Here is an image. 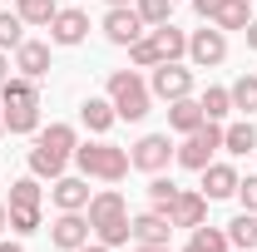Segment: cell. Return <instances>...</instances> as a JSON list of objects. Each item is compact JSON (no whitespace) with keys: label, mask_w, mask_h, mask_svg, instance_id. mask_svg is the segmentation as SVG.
Here are the masks:
<instances>
[{"label":"cell","mask_w":257,"mask_h":252,"mask_svg":"<svg viewBox=\"0 0 257 252\" xmlns=\"http://www.w3.org/2000/svg\"><path fill=\"white\" fill-rule=\"evenodd\" d=\"M84 218H89V227H94V237L104 242V247H124L128 237V203L119 188H104L89 198V208H84Z\"/></svg>","instance_id":"obj_1"},{"label":"cell","mask_w":257,"mask_h":252,"mask_svg":"<svg viewBox=\"0 0 257 252\" xmlns=\"http://www.w3.org/2000/svg\"><path fill=\"white\" fill-rule=\"evenodd\" d=\"M40 79H5L0 84V109H5V134H35L40 129Z\"/></svg>","instance_id":"obj_2"},{"label":"cell","mask_w":257,"mask_h":252,"mask_svg":"<svg viewBox=\"0 0 257 252\" xmlns=\"http://www.w3.org/2000/svg\"><path fill=\"white\" fill-rule=\"evenodd\" d=\"M188 55V35L178 30L173 20L168 25H154L149 35H139L134 45H128V60L139 64V69H154V64H168V60H183Z\"/></svg>","instance_id":"obj_3"},{"label":"cell","mask_w":257,"mask_h":252,"mask_svg":"<svg viewBox=\"0 0 257 252\" xmlns=\"http://www.w3.org/2000/svg\"><path fill=\"white\" fill-rule=\"evenodd\" d=\"M74 168L84 178H99V183H119L134 163H128V149L109 144V139H94V144H79L74 149Z\"/></svg>","instance_id":"obj_4"},{"label":"cell","mask_w":257,"mask_h":252,"mask_svg":"<svg viewBox=\"0 0 257 252\" xmlns=\"http://www.w3.org/2000/svg\"><path fill=\"white\" fill-rule=\"evenodd\" d=\"M109 104H114V114H119V119L139 124V119L154 109L149 79H144L139 69H114V74H109Z\"/></svg>","instance_id":"obj_5"},{"label":"cell","mask_w":257,"mask_h":252,"mask_svg":"<svg viewBox=\"0 0 257 252\" xmlns=\"http://www.w3.org/2000/svg\"><path fill=\"white\" fill-rule=\"evenodd\" d=\"M218 149H223V124H218V119H203L193 134H183V144L173 149V158H178L183 168H193V173H203Z\"/></svg>","instance_id":"obj_6"},{"label":"cell","mask_w":257,"mask_h":252,"mask_svg":"<svg viewBox=\"0 0 257 252\" xmlns=\"http://www.w3.org/2000/svg\"><path fill=\"white\" fill-rule=\"evenodd\" d=\"M149 94L154 99H183L193 94V69L188 64H178V60H168V64H154V74H149Z\"/></svg>","instance_id":"obj_7"},{"label":"cell","mask_w":257,"mask_h":252,"mask_svg":"<svg viewBox=\"0 0 257 252\" xmlns=\"http://www.w3.org/2000/svg\"><path fill=\"white\" fill-rule=\"evenodd\" d=\"M188 60L198 64V69H213V64L227 60V35L218 30V25H208V30H193L188 35Z\"/></svg>","instance_id":"obj_8"},{"label":"cell","mask_w":257,"mask_h":252,"mask_svg":"<svg viewBox=\"0 0 257 252\" xmlns=\"http://www.w3.org/2000/svg\"><path fill=\"white\" fill-rule=\"evenodd\" d=\"M168 158H173L168 134H144V139L128 149V163H134V168H144V173H163V168H168Z\"/></svg>","instance_id":"obj_9"},{"label":"cell","mask_w":257,"mask_h":252,"mask_svg":"<svg viewBox=\"0 0 257 252\" xmlns=\"http://www.w3.org/2000/svg\"><path fill=\"white\" fill-rule=\"evenodd\" d=\"M50 198H55L60 213H84L94 193H89V178H84V173H60L55 188H50Z\"/></svg>","instance_id":"obj_10"},{"label":"cell","mask_w":257,"mask_h":252,"mask_svg":"<svg viewBox=\"0 0 257 252\" xmlns=\"http://www.w3.org/2000/svg\"><path fill=\"white\" fill-rule=\"evenodd\" d=\"M144 30H149V25L139 20L134 5H109V15H104V35H109V45H124V50H128Z\"/></svg>","instance_id":"obj_11"},{"label":"cell","mask_w":257,"mask_h":252,"mask_svg":"<svg viewBox=\"0 0 257 252\" xmlns=\"http://www.w3.org/2000/svg\"><path fill=\"white\" fill-rule=\"evenodd\" d=\"M89 232H94V227H89L84 213H60V218L50 222V242H55L60 252H79L84 242H89Z\"/></svg>","instance_id":"obj_12"},{"label":"cell","mask_w":257,"mask_h":252,"mask_svg":"<svg viewBox=\"0 0 257 252\" xmlns=\"http://www.w3.org/2000/svg\"><path fill=\"white\" fill-rule=\"evenodd\" d=\"M128 232H134V242H144V247H168V237H173V222L168 213H139V218H128Z\"/></svg>","instance_id":"obj_13"},{"label":"cell","mask_w":257,"mask_h":252,"mask_svg":"<svg viewBox=\"0 0 257 252\" xmlns=\"http://www.w3.org/2000/svg\"><path fill=\"white\" fill-rule=\"evenodd\" d=\"M45 30H50V45H84L89 15H84V10H55V20H50Z\"/></svg>","instance_id":"obj_14"},{"label":"cell","mask_w":257,"mask_h":252,"mask_svg":"<svg viewBox=\"0 0 257 252\" xmlns=\"http://www.w3.org/2000/svg\"><path fill=\"white\" fill-rule=\"evenodd\" d=\"M203 218H208V198L193 188H178V198L168 203V222L173 227H198Z\"/></svg>","instance_id":"obj_15"},{"label":"cell","mask_w":257,"mask_h":252,"mask_svg":"<svg viewBox=\"0 0 257 252\" xmlns=\"http://www.w3.org/2000/svg\"><path fill=\"white\" fill-rule=\"evenodd\" d=\"M15 69H20L25 79H45V74H50V45H45V40H20Z\"/></svg>","instance_id":"obj_16"},{"label":"cell","mask_w":257,"mask_h":252,"mask_svg":"<svg viewBox=\"0 0 257 252\" xmlns=\"http://www.w3.org/2000/svg\"><path fill=\"white\" fill-rule=\"evenodd\" d=\"M237 193V168L232 163H208L203 168V198L218 203V198H232Z\"/></svg>","instance_id":"obj_17"},{"label":"cell","mask_w":257,"mask_h":252,"mask_svg":"<svg viewBox=\"0 0 257 252\" xmlns=\"http://www.w3.org/2000/svg\"><path fill=\"white\" fill-rule=\"evenodd\" d=\"M35 144L69 163V158H74V149H79V134H74V124H50V129H40V139H35Z\"/></svg>","instance_id":"obj_18"},{"label":"cell","mask_w":257,"mask_h":252,"mask_svg":"<svg viewBox=\"0 0 257 252\" xmlns=\"http://www.w3.org/2000/svg\"><path fill=\"white\" fill-rule=\"evenodd\" d=\"M79 119H84V129H89V134H109V129L119 124L114 104H109V99H94V94L79 104Z\"/></svg>","instance_id":"obj_19"},{"label":"cell","mask_w":257,"mask_h":252,"mask_svg":"<svg viewBox=\"0 0 257 252\" xmlns=\"http://www.w3.org/2000/svg\"><path fill=\"white\" fill-rule=\"evenodd\" d=\"M198 124H203V104H198L193 94H183V99L168 104V129H173V134H193Z\"/></svg>","instance_id":"obj_20"},{"label":"cell","mask_w":257,"mask_h":252,"mask_svg":"<svg viewBox=\"0 0 257 252\" xmlns=\"http://www.w3.org/2000/svg\"><path fill=\"white\" fill-rule=\"evenodd\" d=\"M247 20H252V0H223L218 10H213V25L218 30H247Z\"/></svg>","instance_id":"obj_21"},{"label":"cell","mask_w":257,"mask_h":252,"mask_svg":"<svg viewBox=\"0 0 257 252\" xmlns=\"http://www.w3.org/2000/svg\"><path fill=\"white\" fill-rule=\"evenodd\" d=\"M227 247H232V242H227V227H208V222H198L183 252H227Z\"/></svg>","instance_id":"obj_22"},{"label":"cell","mask_w":257,"mask_h":252,"mask_svg":"<svg viewBox=\"0 0 257 252\" xmlns=\"http://www.w3.org/2000/svg\"><path fill=\"white\" fill-rule=\"evenodd\" d=\"M223 149H227V154H252V149H257V124H252V119L227 124L223 129Z\"/></svg>","instance_id":"obj_23"},{"label":"cell","mask_w":257,"mask_h":252,"mask_svg":"<svg viewBox=\"0 0 257 252\" xmlns=\"http://www.w3.org/2000/svg\"><path fill=\"white\" fill-rule=\"evenodd\" d=\"M227 242L237 252H252L257 247V213H237V218L227 222Z\"/></svg>","instance_id":"obj_24"},{"label":"cell","mask_w":257,"mask_h":252,"mask_svg":"<svg viewBox=\"0 0 257 252\" xmlns=\"http://www.w3.org/2000/svg\"><path fill=\"white\" fill-rule=\"evenodd\" d=\"M227 94H232V109H242V114L252 119V114H257V74L232 79V89H227Z\"/></svg>","instance_id":"obj_25"},{"label":"cell","mask_w":257,"mask_h":252,"mask_svg":"<svg viewBox=\"0 0 257 252\" xmlns=\"http://www.w3.org/2000/svg\"><path fill=\"white\" fill-rule=\"evenodd\" d=\"M30 173H35V178H50V183H55V178L64 173V158H55L50 149H40V144H35V149H30Z\"/></svg>","instance_id":"obj_26"},{"label":"cell","mask_w":257,"mask_h":252,"mask_svg":"<svg viewBox=\"0 0 257 252\" xmlns=\"http://www.w3.org/2000/svg\"><path fill=\"white\" fill-rule=\"evenodd\" d=\"M40 203H45V193H40V183H35V173L10 183V208H40Z\"/></svg>","instance_id":"obj_27"},{"label":"cell","mask_w":257,"mask_h":252,"mask_svg":"<svg viewBox=\"0 0 257 252\" xmlns=\"http://www.w3.org/2000/svg\"><path fill=\"white\" fill-rule=\"evenodd\" d=\"M134 10H139V20H144L149 30L173 20V0H134Z\"/></svg>","instance_id":"obj_28"},{"label":"cell","mask_w":257,"mask_h":252,"mask_svg":"<svg viewBox=\"0 0 257 252\" xmlns=\"http://www.w3.org/2000/svg\"><path fill=\"white\" fill-rule=\"evenodd\" d=\"M55 10H60L55 0H20V5H15V15H20L25 25H50V20H55Z\"/></svg>","instance_id":"obj_29"},{"label":"cell","mask_w":257,"mask_h":252,"mask_svg":"<svg viewBox=\"0 0 257 252\" xmlns=\"http://www.w3.org/2000/svg\"><path fill=\"white\" fill-rule=\"evenodd\" d=\"M20 40H25V20L15 10H0V50L10 55V50H20Z\"/></svg>","instance_id":"obj_30"},{"label":"cell","mask_w":257,"mask_h":252,"mask_svg":"<svg viewBox=\"0 0 257 252\" xmlns=\"http://www.w3.org/2000/svg\"><path fill=\"white\" fill-rule=\"evenodd\" d=\"M198 104H203V119H227V114H232V94H227V89H218V84L198 99Z\"/></svg>","instance_id":"obj_31"},{"label":"cell","mask_w":257,"mask_h":252,"mask_svg":"<svg viewBox=\"0 0 257 252\" xmlns=\"http://www.w3.org/2000/svg\"><path fill=\"white\" fill-rule=\"evenodd\" d=\"M149 198H154V208H159V213H168V203L178 198V183H173V178H163V173H154V178H149Z\"/></svg>","instance_id":"obj_32"},{"label":"cell","mask_w":257,"mask_h":252,"mask_svg":"<svg viewBox=\"0 0 257 252\" xmlns=\"http://www.w3.org/2000/svg\"><path fill=\"white\" fill-rule=\"evenodd\" d=\"M40 227V208H10V232H35Z\"/></svg>","instance_id":"obj_33"},{"label":"cell","mask_w":257,"mask_h":252,"mask_svg":"<svg viewBox=\"0 0 257 252\" xmlns=\"http://www.w3.org/2000/svg\"><path fill=\"white\" fill-rule=\"evenodd\" d=\"M237 203H242V213H257V173H247V178H237V193H232Z\"/></svg>","instance_id":"obj_34"},{"label":"cell","mask_w":257,"mask_h":252,"mask_svg":"<svg viewBox=\"0 0 257 252\" xmlns=\"http://www.w3.org/2000/svg\"><path fill=\"white\" fill-rule=\"evenodd\" d=\"M218 5H223V0H193V10H198L203 20H213V10H218Z\"/></svg>","instance_id":"obj_35"},{"label":"cell","mask_w":257,"mask_h":252,"mask_svg":"<svg viewBox=\"0 0 257 252\" xmlns=\"http://www.w3.org/2000/svg\"><path fill=\"white\" fill-rule=\"evenodd\" d=\"M242 35H247V45H252V50H257V15H252V20H247V30H242Z\"/></svg>","instance_id":"obj_36"},{"label":"cell","mask_w":257,"mask_h":252,"mask_svg":"<svg viewBox=\"0 0 257 252\" xmlns=\"http://www.w3.org/2000/svg\"><path fill=\"white\" fill-rule=\"evenodd\" d=\"M5 79H10V55L0 50V84H5Z\"/></svg>","instance_id":"obj_37"},{"label":"cell","mask_w":257,"mask_h":252,"mask_svg":"<svg viewBox=\"0 0 257 252\" xmlns=\"http://www.w3.org/2000/svg\"><path fill=\"white\" fill-rule=\"evenodd\" d=\"M5 227H10V208L0 203V232H5Z\"/></svg>","instance_id":"obj_38"},{"label":"cell","mask_w":257,"mask_h":252,"mask_svg":"<svg viewBox=\"0 0 257 252\" xmlns=\"http://www.w3.org/2000/svg\"><path fill=\"white\" fill-rule=\"evenodd\" d=\"M79 252H114V247H104V242H94V247H89V242H84Z\"/></svg>","instance_id":"obj_39"},{"label":"cell","mask_w":257,"mask_h":252,"mask_svg":"<svg viewBox=\"0 0 257 252\" xmlns=\"http://www.w3.org/2000/svg\"><path fill=\"white\" fill-rule=\"evenodd\" d=\"M0 252H25V247H20V242H0Z\"/></svg>","instance_id":"obj_40"},{"label":"cell","mask_w":257,"mask_h":252,"mask_svg":"<svg viewBox=\"0 0 257 252\" xmlns=\"http://www.w3.org/2000/svg\"><path fill=\"white\" fill-rule=\"evenodd\" d=\"M134 252H173V247H144V242H139V247H134Z\"/></svg>","instance_id":"obj_41"},{"label":"cell","mask_w":257,"mask_h":252,"mask_svg":"<svg viewBox=\"0 0 257 252\" xmlns=\"http://www.w3.org/2000/svg\"><path fill=\"white\" fill-rule=\"evenodd\" d=\"M0 139H5V109H0Z\"/></svg>","instance_id":"obj_42"},{"label":"cell","mask_w":257,"mask_h":252,"mask_svg":"<svg viewBox=\"0 0 257 252\" xmlns=\"http://www.w3.org/2000/svg\"><path fill=\"white\" fill-rule=\"evenodd\" d=\"M109 5H128V0H109Z\"/></svg>","instance_id":"obj_43"},{"label":"cell","mask_w":257,"mask_h":252,"mask_svg":"<svg viewBox=\"0 0 257 252\" xmlns=\"http://www.w3.org/2000/svg\"><path fill=\"white\" fill-rule=\"evenodd\" d=\"M232 252H237V247H232Z\"/></svg>","instance_id":"obj_44"}]
</instances>
